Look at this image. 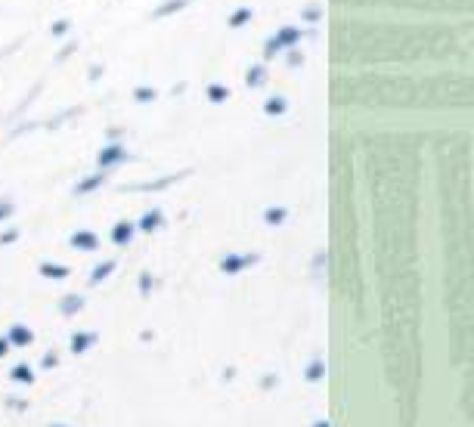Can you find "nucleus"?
<instances>
[{
    "label": "nucleus",
    "mask_w": 474,
    "mask_h": 427,
    "mask_svg": "<svg viewBox=\"0 0 474 427\" xmlns=\"http://www.w3.org/2000/svg\"><path fill=\"white\" fill-rule=\"evenodd\" d=\"M6 353H10V341H6V338H0V359H3Z\"/></svg>",
    "instance_id": "29"
},
{
    "label": "nucleus",
    "mask_w": 474,
    "mask_h": 427,
    "mask_svg": "<svg viewBox=\"0 0 474 427\" xmlns=\"http://www.w3.org/2000/svg\"><path fill=\"white\" fill-rule=\"evenodd\" d=\"M133 232H137V223H130V220L115 223V226H112V245H118V248L130 245L133 242Z\"/></svg>",
    "instance_id": "7"
},
{
    "label": "nucleus",
    "mask_w": 474,
    "mask_h": 427,
    "mask_svg": "<svg viewBox=\"0 0 474 427\" xmlns=\"http://www.w3.org/2000/svg\"><path fill=\"white\" fill-rule=\"evenodd\" d=\"M310 427H329V421H313Z\"/></svg>",
    "instance_id": "32"
},
{
    "label": "nucleus",
    "mask_w": 474,
    "mask_h": 427,
    "mask_svg": "<svg viewBox=\"0 0 474 427\" xmlns=\"http://www.w3.org/2000/svg\"><path fill=\"white\" fill-rule=\"evenodd\" d=\"M155 96L158 93L152 90V87H137V90H133V99H137V103H152Z\"/></svg>",
    "instance_id": "22"
},
{
    "label": "nucleus",
    "mask_w": 474,
    "mask_h": 427,
    "mask_svg": "<svg viewBox=\"0 0 474 427\" xmlns=\"http://www.w3.org/2000/svg\"><path fill=\"white\" fill-rule=\"evenodd\" d=\"M298 41H301V31L298 28H291V25H282V28L276 31V35L266 41V50H264V56L266 59H273L276 53H282V50H295L298 46Z\"/></svg>",
    "instance_id": "1"
},
{
    "label": "nucleus",
    "mask_w": 474,
    "mask_h": 427,
    "mask_svg": "<svg viewBox=\"0 0 474 427\" xmlns=\"http://www.w3.org/2000/svg\"><path fill=\"white\" fill-rule=\"evenodd\" d=\"M99 75H103V69H99V65H93V69H90V81H99Z\"/></svg>",
    "instance_id": "30"
},
{
    "label": "nucleus",
    "mask_w": 474,
    "mask_h": 427,
    "mask_svg": "<svg viewBox=\"0 0 474 427\" xmlns=\"http://www.w3.org/2000/svg\"><path fill=\"white\" fill-rule=\"evenodd\" d=\"M10 378H12V381H19V384H35V372H31V365H25V363L12 365Z\"/></svg>",
    "instance_id": "18"
},
{
    "label": "nucleus",
    "mask_w": 474,
    "mask_h": 427,
    "mask_svg": "<svg viewBox=\"0 0 474 427\" xmlns=\"http://www.w3.org/2000/svg\"><path fill=\"white\" fill-rule=\"evenodd\" d=\"M128 158H130V155L124 152V146H121V143H109L105 149H99L96 164H99V171H109V168H118V164H124Z\"/></svg>",
    "instance_id": "2"
},
{
    "label": "nucleus",
    "mask_w": 474,
    "mask_h": 427,
    "mask_svg": "<svg viewBox=\"0 0 474 427\" xmlns=\"http://www.w3.org/2000/svg\"><path fill=\"white\" fill-rule=\"evenodd\" d=\"M325 378V363L323 359H313V363H307V369H304V381H310V384H319Z\"/></svg>",
    "instance_id": "15"
},
{
    "label": "nucleus",
    "mask_w": 474,
    "mask_h": 427,
    "mask_svg": "<svg viewBox=\"0 0 474 427\" xmlns=\"http://www.w3.org/2000/svg\"><path fill=\"white\" fill-rule=\"evenodd\" d=\"M158 226H164V211L162 208H152V211H146L143 217H139L137 229L139 232H155Z\"/></svg>",
    "instance_id": "8"
},
{
    "label": "nucleus",
    "mask_w": 474,
    "mask_h": 427,
    "mask_svg": "<svg viewBox=\"0 0 474 427\" xmlns=\"http://www.w3.org/2000/svg\"><path fill=\"white\" fill-rule=\"evenodd\" d=\"M289 62L291 65H301V53H289Z\"/></svg>",
    "instance_id": "31"
},
{
    "label": "nucleus",
    "mask_w": 474,
    "mask_h": 427,
    "mask_svg": "<svg viewBox=\"0 0 474 427\" xmlns=\"http://www.w3.org/2000/svg\"><path fill=\"white\" fill-rule=\"evenodd\" d=\"M37 270H41V276H44V279H53V282H62V279H69V276H71L69 266H62V263H46V260H44L41 266H37Z\"/></svg>",
    "instance_id": "10"
},
{
    "label": "nucleus",
    "mask_w": 474,
    "mask_h": 427,
    "mask_svg": "<svg viewBox=\"0 0 474 427\" xmlns=\"http://www.w3.org/2000/svg\"><path fill=\"white\" fill-rule=\"evenodd\" d=\"M251 16H255V12L248 10V6H242V10H236L230 16V28H245V25L251 22Z\"/></svg>",
    "instance_id": "20"
},
{
    "label": "nucleus",
    "mask_w": 474,
    "mask_h": 427,
    "mask_svg": "<svg viewBox=\"0 0 474 427\" xmlns=\"http://www.w3.org/2000/svg\"><path fill=\"white\" fill-rule=\"evenodd\" d=\"M112 272H115V260H105V263H99L96 270L90 272V285H103L105 279L112 276Z\"/></svg>",
    "instance_id": "17"
},
{
    "label": "nucleus",
    "mask_w": 474,
    "mask_h": 427,
    "mask_svg": "<svg viewBox=\"0 0 474 427\" xmlns=\"http://www.w3.org/2000/svg\"><path fill=\"white\" fill-rule=\"evenodd\" d=\"M266 84V65L257 62L248 69V87H264Z\"/></svg>",
    "instance_id": "19"
},
{
    "label": "nucleus",
    "mask_w": 474,
    "mask_h": 427,
    "mask_svg": "<svg viewBox=\"0 0 474 427\" xmlns=\"http://www.w3.org/2000/svg\"><path fill=\"white\" fill-rule=\"evenodd\" d=\"M50 427H65V424H50Z\"/></svg>",
    "instance_id": "33"
},
{
    "label": "nucleus",
    "mask_w": 474,
    "mask_h": 427,
    "mask_svg": "<svg viewBox=\"0 0 474 427\" xmlns=\"http://www.w3.org/2000/svg\"><path fill=\"white\" fill-rule=\"evenodd\" d=\"M56 365H59V356H56V353H46L44 363H41V369H56Z\"/></svg>",
    "instance_id": "27"
},
{
    "label": "nucleus",
    "mask_w": 474,
    "mask_h": 427,
    "mask_svg": "<svg viewBox=\"0 0 474 427\" xmlns=\"http://www.w3.org/2000/svg\"><path fill=\"white\" fill-rule=\"evenodd\" d=\"M12 214H16V204H12V202H0V223H3V220H10Z\"/></svg>",
    "instance_id": "24"
},
{
    "label": "nucleus",
    "mask_w": 474,
    "mask_h": 427,
    "mask_svg": "<svg viewBox=\"0 0 474 427\" xmlns=\"http://www.w3.org/2000/svg\"><path fill=\"white\" fill-rule=\"evenodd\" d=\"M257 260H260V254H226V257H220V272H226V276H239L242 270L255 266Z\"/></svg>",
    "instance_id": "3"
},
{
    "label": "nucleus",
    "mask_w": 474,
    "mask_h": 427,
    "mask_svg": "<svg viewBox=\"0 0 474 427\" xmlns=\"http://www.w3.org/2000/svg\"><path fill=\"white\" fill-rule=\"evenodd\" d=\"M285 220H289V208H282V204H273V208L264 211V223L266 226H282Z\"/></svg>",
    "instance_id": "16"
},
{
    "label": "nucleus",
    "mask_w": 474,
    "mask_h": 427,
    "mask_svg": "<svg viewBox=\"0 0 474 427\" xmlns=\"http://www.w3.org/2000/svg\"><path fill=\"white\" fill-rule=\"evenodd\" d=\"M289 112V99L285 96H270L264 103V115H270V118H279V115H285Z\"/></svg>",
    "instance_id": "13"
},
{
    "label": "nucleus",
    "mask_w": 474,
    "mask_h": 427,
    "mask_svg": "<svg viewBox=\"0 0 474 427\" xmlns=\"http://www.w3.org/2000/svg\"><path fill=\"white\" fill-rule=\"evenodd\" d=\"M84 304H87L84 295H69V297L59 300V313H62V316H75V313L84 310Z\"/></svg>",
    "instance_id": "11"
},
{
    "label": "nucleus",
    "mask_w": 474,
    "mask_h": 427,
    "mask_svg": "<svg viewBox=\"0 0 474 427\" xmlns=\"http://www.w3.org/2000/svg\"><path fill=\"white\" fill-rule=\"evenodd\" d=\"M180 177H183V173H173V177H164V180H152V183L128 186V192H158V189H168V186H171V183H177Z\"/></svg>",
    "instance_id": "9"
},
{
    "label": "nucleus",
    "mask_w": 474,
    "mask_h": 427,
    "mask_svg": "<svg viewBox=\"0 0 474 427\" xmlns=\"http://www.w3.org/2000/svg\"><path fill=\"white\" fill-rule=\"evenodd\" d=\"M226 96H230V90H226L223 84H211L208 87V99H211V103H226Z\"/></svg>",
    "instance_id": "21"
},
{
    "label": "nucleus",
    "mask_w": 474,
    "mask_h": 427,
    "mask_svg": "<svg viewBox=\"0 0 474 427\" xmlns=\"http://www.w3.org/2000/svg\"><path fill=\"white\" fill-rule=\"evenodd\" d=\"M192 0H168V3H162V6H155V12H152V19H164V16H173V12H180V10H186Z\"/></svg>",
    "instance_id": "14"
},
{
    "label": "nucleus",
    "mask_w": 474,
    "mask_h": 427,
    "mask_svg": "<svg viewBox=\"0 0 474 427\" xmlns=\"http://www.w3.org/2000/svg\"><path fill=\"white\" fill-rule=\"evenodd\" d=\"M139 291H143V295H149V291H152V276H149V272H143V276H139Z\"/></svg>",
    "instance_id": "26"
},
{
    "label": "nucleus",
    "mask_w": 474,
    "mask_h": 427,
    "mask_svg": "<svg viewBox=\"0 0 474 427\" xmlns=\"http://www.w3.org/2000/svg\"><path fill=\"white\" fill-rule=\"evenodd\" d=\"M105 183V171H99V173H93V177H84L81 183L75 186V195H87V192H93V189H99V186Z\"/></svg>",
    "instance_id": "12"
},
{
    "label": "nucleus",
    "mask_w": 474,
    "mask_h": 427,
    "mask_svg": "<svg viewBox=\"0 0 474 427\" xmlns=\"http://www.w3.org/2000/svg\"><path fill=\"white\" fill-rule=\"evenodd\" d=\"M6 341H10V347H31L35 344V331H31L28 325L16 322L10 331H6Z\"/></svg>",
    "instance_id": "5"
},
{
    "label": "nucleus",
    "mask_w": 474,
    "mask_h": 427,
    "mask_svg": "<svg viewBox=\"0 0 474 427\" xmlns=\"http://www.w3.org/2000/svg\"><path fill=\"white\" fill-rule=\"evenodd\" d=\"M96 341H99L96 331H75V335H71V341H69V350L75 353V356H81V353H87Z\"/></svg>",
    "instance_id": "6"
},
{
    "label": "nucleus",
    "mask_w": 474,
    "mask_h": 427,
    "mask_svg": "<svg viewBox=\"0 0 474 427\" xmlns=\"http://www.w3.org/2000/svg\"><path fill=\"white\" fill-rule=\"evenodd\" d=\"M69 245L75 251H96L99 248V236L96 232H90V229H78V232H71Z\"/></svg>",
    "instance_id": "4"
},
{
    "label": "nucleus",
    "mask_w": 474,
    "mask_h": 427,
    "mask_svg": "<svg viewBox=\"0 0 474 427\" xmlns=\"http://www.w3.org/2000/svg\"><path fill=\"white\" fill-rule=\"evenodd\" d=\"M319 16H323V10H319V6H307V10H304V22H319Z\"/></svg>",
    "instance_id": "25"
},
{
    "label": "nucleus",
    "mask_w": 474,
    "mask_h": 427,
    "mask_svg": "<svg viewBox=\"0 0 474 427\" xmlns=\"http://www.w3.org/2000/svg\"><path fill=\"white\" fill-rule=\"evenodd\" d=\"M19 238V229H6L3 236H0V245H10V242H16Z\"/></svg>",
    "instance_id": "28"
},
{
    "label": "nucleus",
    "mask_w": 474,
    "mask_h": 427,
    "mask_svg": "<svg viewBox=\"0 0 474 427\" xmlns=\"http://www.w3.org/2000/svg\"><path fill=\"white\" fill-rule=\"evenodd\" d=\"M69 28H71V22H69V19H59V22H53V37H62V35H69Z\"/></svg>",
    "instance_id": "23"
}]
</instances>
